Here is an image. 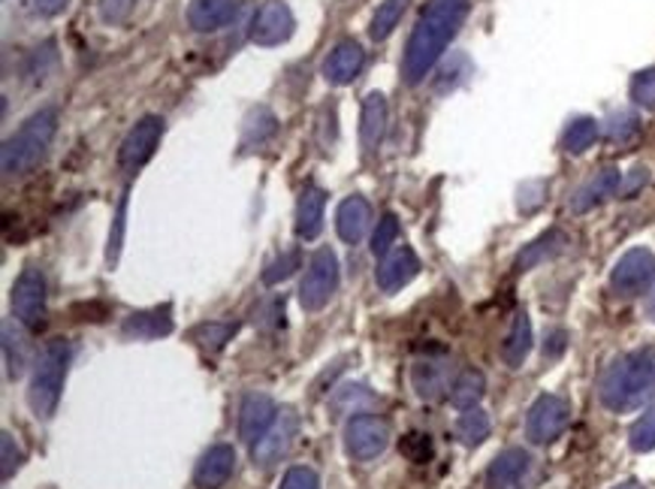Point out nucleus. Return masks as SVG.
<instances>
[{"label":"nucleus","instance_id":"nucleus-40","mask_svg":"<svg viewBox=\"0 0 655 489\" xmlns=\"http://www.w3.org/2000/svg\"><path fill=\"white\" fill-rule=\"evenodd\" d=\"M125 215H127V194L122 196V203L115 209V221H113V233H109V251H106V261L109 266L118 263V254H122V242H125Z\"/></svg>","mask_w":655,"mask_h":489},{"label":"nucleus","instance_id":"nucleus-12","mask_svg":"<svg viewBox=\"0 0 655 489\" xmlns=\"http://www.w3.org/2000/svg\"><path fill=\"white\" fill-rule=\"evenodd\" d=\"M294 28L296 19L290 7L284 0H270V3H263L251 22V40L257 46H282L294 36Z\"/></svg>","mask_w":655,"mask_h":489},{"label":"nucleus","instance_id":"nucleus-22","mask_svg":"<svg viewBox=\"0 0 655 489\" xmlns=\"http://www.w3.org/2000/svg\"><path fill=\"white\" fill-rule=\"evenodd\" d=\"M362 64H366V52L357 40H341L339 46L332 49V55L324 64V76L332 85H350L360 76Z\"/></svg>","mask_w":655,"mask_h":489},{"label":"nucleus","instance_id":"nucleus-48","mask_svg":"<svg viewBox=\"0 0 655 489\" xmlns=\"http://www.w3.org/2000/svg\"><path fill=\"white\" fill-rule=\"evenodd\" d=\"M646 318H649L655 323V290H653V294H649V299H646Z\"/></svg>","mask_w":655,"mask_h":489},{"label":"nucleus","instance_id":"nucleus-19","mask_svg":"<svg viewBox=\"0 0 655 489\" xmlns=\"http://www.w3.org/2000/svg\"><path fill=\"white\" fill-rule=\"evenodd\" d=\"M531 456L522 447H508L486 468V489H514L526 478Z\"/></svg>","mask_w":655,"mask_h":489},{"label":"nucleus","instance_id":"nucleus-8","mask_svg":"<svg viewBox=\"0 0 655 489\" xmlns=\"http://www.w3.org/2000/svg\"><path fill=\"white\" fill-rule=\"evenodd\" d=\"M12 315L28 330H40L45 318V275L40 266H24L12 285Z\"/></svg>","mask_w":655,"mask_h":489},{"label":"nucleus","instance_id":"nucleus-1","mask_svg":"<svg viewBox=\"0 0 655 489\" xmlns=\"http://www.w3.org/2000/svg\"><path fill=\"white\" fill-rule=\"evenodd\" d=\"M465 15H468V0H430L426 3L402 57V76L408 85H420L430 76L432 67L444 55V49L451 46L456 31L463 28Z\"/></svg>","mask_w":655,"mask_h":489},{"label":"nucleus","instance_id":"nucleus-4","mask_svg":"<svg viewBox=\"0 0 655 489\" xmlns=\"http://www.w3.org/2000/svg\"><path fill=\"white\" fill-rule=\"evenodd\" d=\"M70 357H73V351H70L67 339L49 342L36 357L31 387H28V405L34 411L36 421H49L57 411V402H61V393H64V381H67Z\"/></svg>","mask_w":655,"mask_h":489},{"label":"nucleus","instance_id":"nucleus-26","mask_svg":"<svg viewBox=\"0 0 655 489\" xmlns=\"http://www.w3.org/2000/svg\"><path fill=\"white\" fill-rule=\"evenodd\" d=\"M3 360H7V378H22L24 365L31 360V342H28V332L22 330V323L7 320L3 323Z\"/></svg>","mask_w":655,"mask_h":489},{"label":"nucleus","instance_id":"nucleus-47","mask_svg":"<svg viewBox=\"0 0 655 489\" xmlns=\"http://www.w3.org/2000/svg\"><path fill=\"white\" fill-rule=\"evenodd\" d=\"M566 332L562 330H556V332H550V339H547V348H543V357H559V353L566 351Z\"/></svg>","mask_w":655,"mask_h":489},{"label":"nucleus","instance_id":"nucleus-24","mask_svg":"<svg viewBox=\"0 0 655 489\" xmlns=\"http://www.w3.org/2000/svg\"><path fill=\"white\" fill-rule=\"evenodd\" d=\"M531 320L526 311H517L514 320H510V330L501 342V360L510 365V369H520L526 363V357L531 351Z\"/></svg>","mask_w":655,"mask_h":489},{"label":"nucleus","instance_id":"nucleus-3","mask_svg":"<svg viewBox=\"0 0 655 489\" xmlns=\"http://www.w3.org/2000/svg\"><path fill=\"white\" fill-rule=\"evenodd\" d=\"M57 130V109H40L34 113L28 121H24L15 134H12L7 142H3V155H0V163H3V172L7 176H24L31 172L45 158V151L52 146Z\"/></svg>","mask_w":655,"mask_h":489},{"label":"nucleus","instance_id":"nucleus-13","mask_svg":"<svg viewBox=\"0 0 655 489\" xmlns=\"http://www.w3.org/2000/svg\"><path fill=\"white\" fill-rule=\"evenodd\" d=\"M278 417L275 402L266 393H249L242 398V408H239V438L249 444H257L266 435L272 423Z\"/></svg>","mask_w":655,"mask_h":489},{"label":"nucleus","instance_id":"nucleus-38","mask_svg":"<svg viewBox=\"0 0 655 489\" xmlns=\"http://www.w3.org/2000/svg\"><path fill=\"white\" fill-rule=\"evenodd\" d=\"M632 100L644 109H655V67L641 70L632 79Z\"/></svg>","mask_w":655,"mask_h":489},{"label":"nucleus","instance_id":"nucleus-44","mask_svg":"<svg viewBox=\"0 0 655 489\" xmlns=\"http://www.w3.org/2000/svg\"><path fill=\"white\" fill-rule=\"evenodd\" d=\"M402 450H405V456H411L414 463H426L432 456V442L430 435H408L405 442H402Z\"/></svg>","mask_w":655,"mask_h":489},{"label":"nucleus","instance_id":"nucleus-14","mask_svg":"<svg viewBox=\"0 0 655 489\" xmlns=\"http://www.w3.org/2000/svg\"><path fill=\"white\" fill-rule=\"evenodd\" d=\"M233 468H236V450L230 444H212L193 468V483L197 489H221L233 478Z\"/></svg>","mask_w":655,"mask_h":489},{"label":"nucleus","instance_id":"nucleus-18","mask_svg":"<svg viewBox=\"0 0 655 489\" xmlns=\"http://www.w3.org/2000/svg\"><path fill=\"white\" fill-rule=\"evenodd\" d=\"M239 7H242L239 0H191L188 22L197 34H212L236 19Z\"/></svg>","mask_w":655,"mask_h":489},{"label":"nucleus","instance_id":"nucleus-46","mask_svg":"<svg viewBox=\"0 0 655 489\" xmlns=\"http://www.w3.org/2000/svg\"><path fill=\"white\" fill-rule=\"evenodd\" d=\"M34 7L40 15L52 19V15H57V12L67 10V0H34Z\"/></svg>","mask_w":655,"mask_h":489},{"label":"nucleus","instance_id":"nucleus-31","mask_svg":"<svg viewBox=\"0 0 655 489\" xmlns=\"http://www.w3.org/2000/svg\"><path fill=\"white\" fill-rule=\"evenodd\" d=\"M493 433V423L486 417V411L480 408H468L456 421V438L465 444V447H477V444H484Z\"/></svg>","mask_w":655,"mask_h":489},{"label":"nucleus","instance_id":"nucleus-11","mask_svg":"<svg viewBox=\"0 0 655 489\" xmlns=\"http://www.w3.org/2000/svg\"><path fill=\"white\" fill-rule=\"evenodd\" d=\"M299 433V417H296L294 408L278 411V417L272 423L266 435L261 442L251 444V456H254V466L272 468L275 463H282L287 450L294 447V438Z\"/></svg>","mask_w":655,"mask_h":489},{"label":"nucleus","instance_id":"nucleus-41","mask_svg":"<svg viewBox=\"0 0 655 489\" xmlns=\"http://www.w3.org/2000/svg\"><path fill=\"white\" fill-rule=\"evenodd\" d=\"M282 489H320V478L315 468L294 466L287 468V475L282 478Z\"/></svg>","mask_w":655,"mask_h":489},{"label":"nucleus","instance_id":"nucleus-27","mask_svg":"<svg viewBox=\"0 0 655 489\" xmlns=\"http://www.w3.org/2000/svg\"><path fill=\"white\" fill-rule=\"evenodd\" d=\"M566 245H568V236L562 233V230H547L543 236L529 242V245L517 254V269H520V273H529V269H535V266L553 261L556 254L566 248Z\"/></svg>","mask_w":655,"mask_h":489},{"label":"nucleus","instance_id":"nucleus-2","mask_svg":"<svg viewBox=\"0 0 655 489\" xmlns=\"http://www.w3.org/2000/svg\"><path fill=\"white\" fill-rule=\"evenodd\" d=\"M601 405L613 414L644 408L655 398V351H632L616 357L599 381Z\"/></svg>","mask_w":655,"mask_h":489},{"label":"nucleus","instance_id":"nucleus-45","mask_svg":"<svg viewBox=\"0 0 655 489\" xmlns=\"http://www.w3.org/2000/svg\"><path fill=\"white\" fill-rule=\"evenodd\" d=\"M646 182H649V170H646V167H637V170L628 172L625 182L620 184V196L622 200H632V196H637L644 191Z\"/></svg>","mask_w":655,"mask_h":489},{"label":"nucleus","instance_id":"nucleus-21","mask_svg":"<svg viewBox=\"0 0 655 489\" xmlns=\"http://www.w3.org/2000/svg\"><path fill=\"white\" fill-rule=\"evenodd\" d=\"M324 209H327V194L317 184H306L299 203H296V236L303 242H315L324 230Z\"/></svg>","mask_w":655,"mask_h":489},{"label":"nucleus","instance_id":"nucleus-42","mask_svg":"<svg viewBox=\"0 0 655 489\" xmlns=\"http://www.w3.org/2000/svg\"><path fill=\"white\" fill-rule=\"evenodd\" d=\"M136 10V0H101V19L106 24H125Z\"/></svg>","mask_w":655,"mask_h":489},{"label":"nucleus","instance_id":"nucleus-49","mask_svg":"<svg viewBox=\"0 0 655 489\" xmlns=\"http://www.w3.org/2000/svg\"><path fill=\"white\" fill-rule=\"evenodd\" d=\"M613 489H644V487H641L637 480H622V483H616Z\"/></svg>","mask_w":655,"mask_h":489},{"label":"nucleus","instance_id":"nucleus-9","mask_svg":"<svg viewBox=\"0 0 655 489\" xmlns=\"http://www.w3.org/2000/svg\"><path fill=\"white\" fill-rule=\"evenodd\" d=\"M655 281V254L649 248H632L622 254L611 273L613 294L641 296Z\"/></svg>","mask_w":655,"mask_h":489},{"label":"nucleus","instance_id":"nucleus-35","mask_svg":"<svg viewBox=\"0 0 655 489\" xmlns=\"http://www.w3.org/2000/svg\"><path fill=\"white\" fill-rule=\"evenodd\" d=\"M299 263H303V254H299V248L282 251L275 261H270L266 273H263V281H266V285H282L284 278H290V275L299 269Z\"/></svg>","mask_w":655,"mask_h":489},{"label":"nucleus","instance_id":"nucleus-34","mask_svg":"<svg viewBox=\"0 0 655 489\" xmlns=\"http://www.w3.org/2000/svg\"><path fill=\"white\" fill-rule=\"evenodd\" d=\"M628 444H632L634 454H649V450H655V405L637 417L632 433H628Z\"/></svg>","mask_w":655,"mask_h":489},{"label":"nucleus","instance_id":"nucleus-10","mask_svg":"<svg viewBox=\"0 0 655 489\" xmlns=\"http://www.w3.org/2000/svg\"><path fill=\"white\" fill-rule=\"evenodd\" d=\"M160 137H163V118L146 115L142 121H136L130 127V134L125 137V142H122V148H118V167L125 172L142 170L151 160V155H155Z\"/></svg>","mask_w":655,"mask_h":489},{"label":"nucleus","instance_id":"nucleus-43","mask_svg":"<svg viewBox=\"0 0 655 489\" xmlns=\"http://www.w3.org/2000/svg\"><path fill=\"white\" fill-rule=\"evenodd\" d=\"M547 196V182H529L520 188V212L531 215L535 209H541Z\"/></svg>","mask_w":655,"mask_h":489},{"label":"nucleus","instance_id":"nucleus-25","mask_svg":"<svg viewBox=\"0 0 655 489\" xmlns=\"http://www.w3.org/2000/svg\"><path fill=\"white\" fill-rule=\"evenodd\" d=\"M387 130V100L384 94L372 92L362 100V125H360V139L366 151H374L381 146Z\"/></svg>","mask_w":655,"mask_h":489},{"label":"nucleus","instance_id":"nucleus-28","mask_svg":"<svg viewBox=\"0 0 655 489\" xmlns=\"http://www.w3.org/2000/svg\"><path fill=\"white\" fill-rule=\"evenodd\" d=\"M486 393V378L477 372V369H463L459 375L453 378L451 384V402L456 408H477V402L484 398Z\"/></svg>","mask_w":655,"mask_h":489},{"label":"nucleus","instance_id":"nucleus-37","mask_svg":"<svg viewBox=\"0 0 655 489\" xmlns=\"http://www.w3.org/2000/svg\"><path fill=\"white\" fill-rule=\"evenodd\" d=\"M604 130H608V137H611L613 142H628V139L641 130V121H637V115L634 113L620 109V113H613L611 118L604 121Z\"/></svg>","mask_w":655,"mask_h":489},{"label":"nucleus","instance_id":"nucleus-17","mask_svg":"<svg viewBox=\"0 0 655 489\" xmlns=\"http://www.w3.org/2000/svg\"><path fill=\"white\" fill-rule=\"evenodd\" d=\"M620 184H622L620 170L604 167V170H599L592 179H587V182L577 188L574 194H571V200H568V209H571L574 215L592 212L595 205H601L604 200H611V196L620 191Z\"/></svg>","mask_w":655,"mask_h":489},{"label":"nucleus","instance_id":"nucleus-5","mask_svg":"<svg viewBox=\"0 0 655 489\" xmlns=\"http://www.w3.org/2000/svg\"><path fill=\"white\" fill-rule=\"evenodd\" d=\"M339 281L341 273L336 254L329 248L315 251L311 261H308L306 278H303V285H299V306L306 308V311H320V308L327 306L329 299L336 296Z\"/></svg>","mask_w":655,"mask_h":489},{"label":"nucleus","instance_id":"nucleus-6","mask_svg":"<svg viewBox=\"0 0 655 489\" xmlns=\"http://www.w3.org/2000/svg\"><path fill=\"white\" fill-rule=\"evenodd\" d=\"M390 444V426L384 417L374 414H353L345 423V450L357 463H372L384 454Z\"/></svg>","mask_w":655,"mask_h":489},{"label":"nucleus","instance_id":"nucleus-33","mask_svg":"<svg viewBox=\"0 0 655 489\" xmlns=\"http://www.w3.org/2000/svg\"><path fill=\"white\" fill-rule=\"evenodd\" d=\"M239 323H226V320H209V323H200L197 330L191 332V339L205 351H221L233 336H236Z\"/></svg>","mask_w":655,"mask_h":489},{"label":"nucleus","instance_id":"nucleus-15","mask_svg":"<svg viewBox=\"0 0 655 489\" xmlns=\"http://www.w3.org/2000/svg\"><path fill=\"white\" fill-rule=\"evenodd\" d=\"M420 273V261L414 251L408 248V245H399L393 248L387 257H381L378 263V287L384 290V294H395V290H402L408 281H414V275Z\"/></svg>","mask_w":655,"mask_h":489},{"label":"nucleus","instance_id":"nucleus-39","mask_svg":"<svg viewBox=\"0 0 655 489\" xmlns=\"http://www.w3.org/2000/svg\"><path fill=\"white\" fill-rule=\"evenodd\" d=\"M0 459H3V480H10L24 463L22 447L15 444V438H12L10 433L0 435Z\"/></svg>","mask_w":655,"mask_h":489},{"label":"nucleus","instance_id":"nucleus-32","mask_svg":"<svg viewBox=\"0 0 655 489\" xmlns=\"http://www.w3.org/2000/svg\"><path fill=\"white\" fill-rule=\"evenodd\" d=\"M408 3H411V0H384V3L378 7V12L372 15V28H369V36H372L374 43H381V40H387V36L393 34L395 24L402 22V15H405Z\"/></svg>","mask_w":655,"mask_h":489},{"label":"nucleus","instance_id":"nucleus-30","mask_svg":"<svg viewBox=\"0 0 655 489\" xmlns=\"http://www.w3.org/2000/svg\"><path fill=\"white\" fill-rule=\"evenodd\" d=\"M599 134V121L589 118V115H580L574 121H568L566 134H562V148H566L568 155H583V151L595 146Z\"/></svg>","mask_w":655,"mask_h":489},{"label":"nucleus","instance_id":"nucleus-20","mask_svg":"<svg viewBox=\"0 0 655 489\" xmlns=\"http://www.w3.org/2000/svg\"><path fill=\"white\" fill-rule=\"evenodd\" d=\"M172 306H158L148 308V311H134L122 327L125 339H136V342H151L160 336H170L172 332Z\"/></svg>","mask_w":655,"mask_h":489},{"label":"nucleus","instance_id":"nucleus-36","mask_svg":"<svg viewBox=\"0 0 655 489\" xmlns=\"http://www.w3.org/2000/svg\"><path fill=\"white\" fill-rule=\"evenodd\" d=\"M395 240H399V221H395L393 212H387V215L378 221V227H374V236H372L374 257H387V254L393 251Z\"/></svg>","mask_w":655,"mask_h":489},{"label":"nucleus","instance_id":"nucleus-23","mask_svg":"<svg viewBox=\"0 0 655 489\" xmlns=\"http://www.w3.org/2000/svg\"><path fill=\"white\" fill-rule=\"evenodd\" d=\"M369 227H372V205L357 194L348 196V200L339 205V212H336V230H339L341 242L357 245V242H362V236L369 233Z\"/></svg>","mask_w":655,"mask_h":489},{"label":"nucleus","instance_id":"nucleus-29","mask_svg":"<svg viewBox=\"0 0 655 489\" xmlns=\"http://www.w3.org/2000/svg\"><path fill=\"white\" fill-rule=\"evenodd\" d=\"M275 130H278V118L272 115V109H266V106L251 109L245 115V125H242V148L263 146L266 139L275 137Z\"/></svg>","mask_w":655,"mask_h":489},{"label":"nucleus","instance_id":"nucleus-7","mask_svg":"<svg viewBox=\"0 0 655 489\" xmlns=\"http://www.w3.org/2000/svg\"><path fill=\"white\" fill-rule=\"evenodd\" d=\"M568 423H571V405H568V398L543 393V396L535 398V405L529 408V417H526V438H529L531 444H553L559 435L566 433Z\"/></svg>","mask_w":655,"mask_h":489},{"label":"nucleus","instance_id":"nucleus-16","mask_svg":"<svg viewBox=\"0 0 655 489\" xmlns=\"http://www.w3.org/2000/svg\"><path fill=\"white\" fill-rule=\"evenodd\" d=\"M411 384L423 402H439L444 393H451V363L444 357H426L418 360L411 369Z\"/></svg>","mask_w":655,"mask_h":489}]
</instances>
